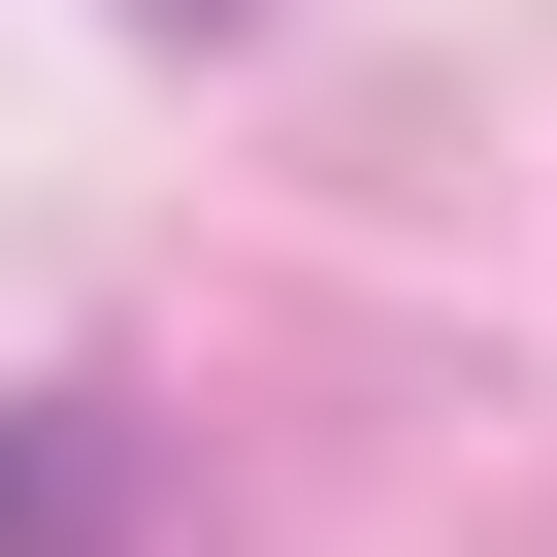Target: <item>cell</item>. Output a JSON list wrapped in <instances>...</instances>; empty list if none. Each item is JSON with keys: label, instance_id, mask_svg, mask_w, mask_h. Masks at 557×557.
I'll list each match as a JSON object with an SVG mask.
<instances>
[{"label": "cell", "instance_id": "1", "mask_svg": "<svg viewBox=\"0 0 557 557\" xmlns=\"http://www.w3.org/2000/svg\"><path fill=\"white\" fill-rule=\"evenodd\" d=\"M0 557H132V426H66V394L0 426Z\"/></svg>", "mask_w": 557, "mask_h": 557}]
</instances>
